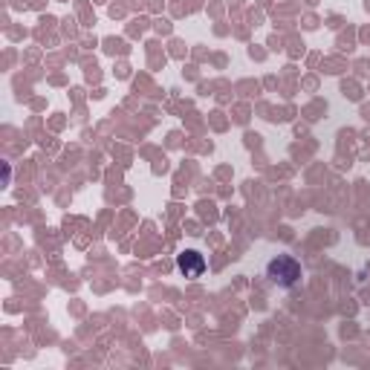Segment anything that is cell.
<instances>
[{
    "label": "cell",
    "mask_w": 370,
    "mask_h": 370,
    "mask_svg": "<svg viewBox=\"0 0 370 370\" xmlns=\"http://www.w3.org/2000/svg\"><path fill=\"white\" fill-rule=\"evenodd\" d=\"M267 278L278 289H295L301 284V263L292 255H278V257L269 260Z\"/></svg>",
    "instance_id": "6da1fadb"
},
{
    "label": "cell",
    "mask_w": 370,
    "mask_h": 370,
    "mask_svg": "<svg viewBox=\"0 0 370 370\" xmlns=\"http://www.w3.org/2000/svg\"><path fill=\"white\" fill-rule=\"evenodd\" d=\"M177 267H180V272L185 278H200L205 272V257L200 252H183L177 257Z\"/></svg>",
    "instance_id": "7a4b0ae2"
}]
</instances>
